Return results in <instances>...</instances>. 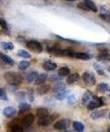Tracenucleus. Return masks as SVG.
Masks as SVG:
<instances>
[{
	"label": "nucleus",
	"mask_w": 110,
	"mask_h": 132,
	"mask_svg": "<svg viewBox=\"0 0 110 132\" xmlns=\"http://www.w3.org/2000/svg\"><path fill=\"white\" fill-rule=\"evenodd\" d=\"M5 79L7 82V84H9L10 85H14V86H17V85H20L23 81V77L20 73L19 72H9L5 74Z\"/></svg>",
	"instance_id": "obj_1"
},
{
	"label": "nucleus",
	"mask_w": 110,
	"mask_h": 132,
	"mask_svg": "<svg viewBox=\"0 0 110 132\" xmlns=\"http://www.w3.org/2000/svg\"><path fill=\"white\" fill-rule=\"evenodd\" d=\"M104 105V100L101 97L93 96V99L91 100L89 104L87 105V108L89 110H94L96 108H99L100 106Z\"/></svg>",
	"instance_id": "obj_2"
},
{
	"label": "nucleus",
	"mask_w": 110,
	"mask_h": 132,
	"mask_svg": "<svg viewBox=\"0 0 110 132\" xmlns=\"http://www.w3.org/2000/svg\"><path fill=\"white\" fill-rule=\"evenodd\" d=\"M82 78H83L85 85H88V86H93L96 84V77H95L93 72H83Z\"/></svg>",
	"instance_id": "obj_3"
},
{
	"label": "nucleus",
	"mask_w": 110,
	"mask_h": 132,
	"mask_svg": "<svg viewBox=\"0 0 110 132\" xmlns=\"http://www.w3.org/2000/svg\"><path fill=\"white\" fill-rule=\"evenodd\" d=\"M27 47L30 51L36 52V53H40L42 52V45L39 41L36 40H29L27 42Z\"/></svg>",
	"instance_id": "obj_4"
},
{
	"label": "nucleus",
	"mask_w": 110,
	"mask_h": 132,
	"mask_svg": "<svg viewBox=\"0 0 110 132\" xmlns=\"http://www.w3.org/2000/svg\"><path fill=\"white\" fill-rule=\"evenodd\" d=\"M52 121H53V117L47 116V117H44V118H41L38 120V125L41 127L49 126Z\"/></svg>",
	"instance_id": "obj_5"
},
{
	"label": "nucleus",
	"mask_w": 110,
	"mask_h": 132,
	"mask_svg": "<svg viewBox=\"0 0 110 132\" xmlns=\"http://www.w3.org/2000/svg\"><path fill=\"white\" fill-rule=\"evenodd\" d=\"M68 127V120L61 119L54 124V128L58 130H64Z\"/></svg>",
	"instance_id": "obj_6"
},
{
	"label": "nucleus",
	"mask_w": 110,
	"mask_h": 132,
	"mask_svg": "<svg viewBox=\"0 0 110 132\" xmlns=\"http://www.w3.org/2000/svg\"><path fill=\"white\" fill-rule=\"evenodd\" d=\"M33 121H34V116L32 115V114H29V115H27L25 118H23L21 123H22L23 127L29 128L31 124L33 123Z\"/></svg>",
	"instance_id": "obj_7"
},
{
	"label": "nucleus",
	"mask_w": 110,
	"mask_h": 132,
	"mask_svg": "<svg viewBox=\"0 0 110 132\" xmlns=\"http://www.w3.org/2000/svg\"><path fill=\"white\" fill-rule=\"evenodd\" d=\"M106 114V109H100V110H96V111L92 112L91 114V118L93 119H99V118H104Z\"/></svg>",
	"instance_id": "obj_8"
},
{
	"label": "nucleus",
	"mask_w": 110,
	"mask_h": 132,
	"mask_svg": "<svg viewBox=\"0 0 110 132\" xmlns=\"http://www.w3.org/2000/svg\"><path fill=\"white\" fill-rule=\"evenodd\" d=\"M93 96L94 95L90 93L89 91L84 92L83 95V96H82V103H83V105H88V104L91 102L92 99H93Z\"/></svg>",
	"instance_id": "obj_9"
},
{
	"label": "nucleus",
	"mask_w": 110,
	"mask_h": 132,
	"mask_svg": "<svg viewBox=\"0 0 110 132\" xmlns=\"http://www.w3.org/2000/svg\"><path fill=\"white\" fill-rule=\"evenodd\" d=\"M0 59H1V61H2L4 63H6V65H9V66L14 65V61H13L9 56L6 55V54L0 53Z\"/></svg>",
	"instance_id": "obj_10"
},
{
	"label": "nucleus",
	"mask_w": 110,
	"mask_h": 132,
	"mask_svg": "<svg viewBox=\"0 0 110 132\" xmlns=\"http://www.w3.org/2000/svg\"><path fill=\"white\" fill-rule=\"evenodd\" d=\"M79 79H80V75L78 73H72V74H70L68 76V78H67V84L73 85L74 82H78Z\"/></svg>",
	"instance_id": "obj_11"
},
{
	"label": "nucleus",
	"mask_w": 110,
	"mask_h": 132,
	"mask_svg": "<svg viewBox=\"0 0 110 132\" xmlns=\"http://www.w3.org/2000/svg\"><path fill=\"white\" fill-rule=\"evenodd\" d=\"M15 114H16V108H14L13 106H7L3 110V115L5 117H7V118L12 117Z\"/></svg>",
	"instance_id": "obj_12"
},
{
	"label": "nucleus",
	"mask_w": 110,
	"mask_h": 132,
	"mask_svg": "<svg viewBox=\"0 0 110 132\" xmlns=\"http://www.w3.org/2000/svg\"><path fill=\"white\" fill-rule=\"evenodd\" d=\"M65 89H66L65 84H63V82H59L54 85L52 90H53V92H55V93H60L62 91H64Z\"/></svg>",
	"instance_id": "obj_13"
},
{
	"label": "nucleus",
	"mask_w": 110,
	"mask_h": 132,
	"mask_svg": "<svg viewBox=\"0 0 110 132\" xmlns=\"http://www.w3.org/2000/svg\"><path fill=\"white\" fill-rule=\"evenodd\" d=\"M47 77H48V74L47 73H40L38 75L37 79L35 80V85H43L44 82L46 81V79H47Z\"/></svg>",
	"instance_id": "obj_14"
},
{
	"label": "nucleus",
	"mask_w": 110,
	"mask_h": 132,
	"mask_svg": "<svg viewBox=\"0 0 110 132\" xmlns=\"http://www.w3.org/2000/svg\"><path fill=\"white\" fill-rule=\"evenodd\" d=\"M73 57L78 59V60H82V61H88L90 60V55L87 53H83V52H76L74 53Z\"/></svg>",
	"instance_id": "obj_15"
},
{
	"label": "nucleus",
	"mask_w": 110,
	"mask_h": 132,
	"mask_svg": "<svg viewBox=\"0 0 110 132\" xmlns=\"http://www.w3.org/2000/svg\"><path fill=\"white\" fill-rule=\"evenodd\" d=\"M83 2L86 5V6L88 7L89 10H92V11H94V12H96V11H97V6H96V5L95 4L92 0H83Z\"/></svg>",
	"instance_id": "obj_16"
},
{
	"label": "nucleus",
	"mask_w": 110,
	"mask_h": 132,
	"mask_svg": "<svg viewBox=\"0 0 110 132\" xmlns=\"http://www.w3.org/2000/svg\"><path fill=\"white\" fill-rule=\"evenodd\" d=\"M56 67H57L56 63H53L52 62H45L43 63V68L46 71H53L56 69Z\"/></svg>",
	"instance_id": "obj_17"
},
{
	"label": "nucleus",
	"mask_w": 110,
	"mask_h": 132,
	"mask_svg": "<svg viewBox=\"0 0 110 132\" xmlns=\"http://www.w3.org/2000/svg\"><path fill=\"white\" fill-rule=\"evenodd\" d=\"M50 89V85H40V86L37 89V93L39 95H43L46 94Z\"/></svg>",
	"instance_id": "obj_18"
},
{
	"label": "nucleus",
	"mask_w": 110,
	"mask_h": 132,
	"mask_svg": "<svg viewBox=\"0 0 110 132\" xmlns=\"http://www.w3.org/2000/svg\"><path fill=\"white\" fill-rule=\"evenodd\" d=\"M73 126L74 130H76V131H78V132H83V129H84V126L79 121H74L73 123Z\"/></svg>",
	"instance_id": "obj_19"
},
{
	"label": "nucleus",
	"mask_w": 110,
	"mask_h": 132,
	"mask_svg": "<svg viewBox=\"0 0 110 132\" xmlns=\"http://www.w3.org/2000/svg\"><path fill=\"white\" fill-rule=\"evenodd\" d=\"M37 116L40 118H44V117L49 116V112L46 108H38L37 109Z\"/></svg>",
	"instance_id": "obj_20"
},
{
	"label": "nucleus",
	"mask_w": 110,
	"mask_h": 132,
	"mask_svg": "<svg viewBox=\"0 0 110 132\" xmlns=\"http://www.w3.org/2000/svg\"><path fill=\"white\" fill-rule=\"evenodd\" d=\"M75 52L72 50H62L61 51L60 55L61 56H66V57H73Z\"/></svg>",
	"instance_id": "obj_21"
},
{
	"label": "nucleus",
	"mask_w": 110,
	"mask_h": 132,
	"mask_svg": "<svg viewBox=\"0 0 110 132\" xmlns=\"http://www.w3.org/2000/svg\"><path fill=\"white\" fill-rule=\"evenodd\" d=\"M38 75H39V74H38L37 72H29V73L28 74V76H27V81L29 82H33V81H35L36 79H37Z\"/></svg>",
	"instance_id": "obj_22"
},
{
	"label": "nucleus",
	"mask_w": 110,
	"mask_h": 132,
	"mask_svg": "<svg viewBox=\"0 0 110 132\" xmlns=\"http://www.w3.org/2000/svg\"><path fill=\"white\" fill-rule=\"evenodd\" d=\"M58 73L60 74L61 76L63 77V76H67L69 73H70V69L68 67H62V68L59 70Z\"/></svg>",
	"instance_id": "obj_23"
},
{
	"label": "nucleus",
	"mask_w": 110,
	"mask_h": 132,
	"mask_svg": "<svg viewBox=\"0 0 110 132\" xmlns=\"http://www.w3.org/2000/svg\"><path fill=\"white\" fill-rule=\"evenodd\" d=\"M29 65H30V63H29L28 61H22V62H20L19 63V69L24 71V70H26V69L29 68Z\"/></svg>",
	"instance_id": "obj_24"
},
{
	"label": "nucleus",
	"mask_w": 110,
	"mask_h": 132,
	"mask_svg": "<svg viewBox=\"0 0 110 132\" xmlns=\"http://www.w3.org/2000/svg\"><path fill=\"white\" fill-rule=\"evenodd\" d=\"M1 47L5 50H9V51H11V50L14 49V45H13V43H11V42H6V41L1 42Z\"/></svg>",
	"instance_id": "obj_25"
},
{
	"label": "nucleus",
	"mask_w": 110,
	"mask_h": 132,
	"mask_svg": "<svg viewBox=\"0 0 110 132\" xmlns=\"http://www.w3.org/2000/svg\"><path fill=\"white\" fill-rule=\"evenodd\" d=\"M94 68L96 69V71L100 74V75H104L105 74V72H104V70H103V67H102L99 63H97V62H95V63H94Z\"/></svg>",
	"instance_id": "obj_26"
},
{
	"label": "nucleus",
	"mask_w": 110,
	"mask_h": 132,
	"mask_svg": "<svg viewBox=\"0 0 110 132\" xmlns=\"http://www.w3.org/2000/svg\"><path fill=\"white\" fill-rule=\"evenodd\" d=\"M18 55L20 56V57H23V58H30L31 55L28 52L24 51V50H19L18 51Z\"/></svg>",
	"instance_id": "obj_27"
},
{
	"label": "nucleus",
	"mask_w": 110,
	"mask_h": 132,
	"mask_svg": "<svg viewBox=\"0 0 110 132\" xmlns=\"http://www.w3.org/2000/svg\"><path fill=\"white\" fill-rule=\"evenodd\" d=\"M19 110L22 112V111H25V110H27V109H29V108H30V105H29L28 103H25V102H21L19 105Z\"/></svg>",
	"instance_id": "obj_28"
},
{
	"label": "nucleus",
	"mask_w": 110,
	"mask_h": 132,
	"mask_svg": "<svg viewBox=\"0 0 110 132\" xmlns=\"http://www.w3.org/2000/svg\"><path fill=\"white\" fill-rule=\"evenodd\" d=\"M66 96H67V93H66V91L64 90L57 94V95H55V98L58 99V100H63L64 98H66Z\"/></svg>",
	"instance_id": "obj_29"
},
{
	"label": "nucleus",
	"mask_w": 110,
	"mask_h": 132,
	"mask_svg": "<svg viewBox=\"0 0 110 132\" xmlns=\"http://www.w3.org/2000/svg\"><path fill=\"white\" fill-rule=\"evenodd\" d=\"M98 59L101 61H110V56L106 52H104V53H101L100 55H98Z\"/></svg>",
	"instance_id": "obj_30"
},
{
	"label": "nucleus",
	"mask_w": 110,
	"mask_h": 132,
	"mask_svg": "<svg viewBox=\"0 0 110 132\" xmlns=\"http://www.w3.org/2000/svg\"><path fill=\"white\" fill-rule=\"evenodd\" d=\"M108 89V85L106 84H99L97 85V90L100 92H106Z\"/></svg>",
	"instance_id": "obj_31"
},
{
	"label": "nucleus",
	"mask_w": 110,
	"mask_h": 132,
	"mask_svg": "<svg viewBox=\"0 0 110 132\" xmlns=\"http://www.w3.org/2000/svg\"><path fill=\"white\" fill-rule=\"evenodd\" d=\"M0 99H1V100H4V101L7 100V95H6V91L3 88H1V87H0Z\"/></svg>",
	"instance_id": "obj_32"
},
{
	"label": "nucleus",
	"mask_w": 110,
	"mask_h": 132,
	"mask_svg": "<svg viewBox=\"0 0 110 132\" xmlns=\"http://www.w3.org/2000/svg\"><path fill=\"white\" fill-rule=\"evenodd\" d=\"M62 77L61 76L60 74H53V75H52V76L50 77V80L52 81V82H59V81L62 80Z\"/></svg>",
	"instance_id": "obj_33"
},
{
	"label": "nucleus",
	"mask_w": 110,
	"mask_h": 132,
	"mask_svg": "<svg viewBox=\"0 0 110 132\" xmlns=\"http://www.w3.org/2000/svg\"><path fill=\"white\" fill-rule=\"evenodd\" d=\"M0 27L2 28L3 30H6L7 29V23L4 19H0Z\"/></svg>",
	"instance_id": "obj_34"
},
{
	"label": "nucleus",
	"mask_w": 110,
	"mask_h": 132,
	"mask_svg": "<svg viewBox=\"0 0 110 132\" xmlns=\"http://www.w3.org/2000/svg\"><path fill=\"white\" fill-rule=\"evenodd\" d=\"M28 97H29V102L34 101V95H33V90L32 89H29V94H28Z\"/></svg>",
	"instance_id": "obj_35"
},
{
	"label": "nucleus",
	"mask_w": 110,
	"mask_h": 132,
	"mask_svg": "<svg viewBox=\"0 0 110 132\" xmlns=\"http://www.w3.org/2000/svg\"><path fill=\"white\" fill-rule=\"evenodd\" d=\"M11 128H12V132H24L23 131V128L20 126H19V125H16V126L12 127Z\"/></svg>",
	"instance_id": "obj_36"
},
{
	"label": "nucleus",
	"mask_w": 110,
	"mask_h": 132,
	"mask_svg": "<svg viewBox=\"0 0 110 132\" xmlns=\"http://www.w3.org/2000/svg\"><path fill=\"white\" fill-rule=\"evenodd\" d=\"M75 101V96L73 94H71L70 95H68V103L71 104V105H73Z\"/></svg>",
	"instance_id": "obj_37"
},
{
	"label": "nucleus",
	"mask_w": 110,
	"mask_h": 132,
	"mask_svg": "<svg viewBox=\"0 0 110 132\" xmlns=\"http://www.w3.org/2000/svg\"><path fill=\"white\" fill-rule=\"evenodd\" d=\"M77 7L81 8V9H83V10H89V9H88V7L86 6V5L84 4V2L78 3V4H77Z\"/></svg>",
	"instance_id": "obj_38"
},
{
	"label": "nucleus",
	"mask_w": 110,
	"mask_h": 132,
	"mask_svg": "<svg viewBox=\"0 0 110 132\" xmlns=\"http://www.w3.org/2000/svg\"><path fill=\"white\" fill-rule=\"evenodd\" d=\"M66 132H78V131H76V130H74V131H73V130H67Z\"/></svg>",
	"instance_id": "obj_39"
},
{
	"label": "nucleus",
	"mask_w": 110,
	"mask_h": 132,
	"mask_svg": "<svg viewBox=\"0 0 110 132\" xmlns=\"http://www.w3.org/2000/svg\"><path fill=\"white\" fill-rule=\"evenodd\" d=\"M66 1H71V2H73V1H76V0H66Z\"/></svg>",
	"instance_id": "obj_40"
},
{
	"label": "nucleus",
	"mask_w": 110,
	"mask_h": 132,
	"mask_svg": "<svg viewBox=\"0 0 110 132\" xmlns=\"http://www.w3.org/2000/svg\"><path fill=\"white\" fill-rule=\"evenodd\" d=\"M108 71H109V72H110V66H109V67H108Z\"/></svg>",
	"instance_id": "obj_41"
},
{
	"label": "nucleus",
	"mask_w": 110,
	"mask_h": 132,
	"mask_svg": "<svg viewBox=\"0 0 110 132\" xmlns=\"http://www.w3.org/2000/svg\"><path fill=\"white\" fill-rule=\"evenodd\" d=\"M108 132H110V127H109V128H108Z\"/></svg>",
	"instance_id": "obj_42"
},
{
	"label": "nucleus",
	"mask_w": 110,
	"mask_h": 132,
	"mask_svg": "<svg viewBox=\"0 0 110 132\" xmlns=\"http://www.w3.org/2000/svg\"><path fill=\"white\" fill-rule=\"evenodd\" d=\"M109 118H110V113H109Z\"/></svg>",
	"instance_id": "obj_43"
},
{
	"label": "nucleus",
	"mask_w": 110,
	"mask_h": 132,
	"mask_svg": "<svg viewBox=\"0 0 110 132\" xmlns=\"http://www.w3.org/2000/svg\"><path fill=\"white\" fill-rule=\"evenodd\" d=\"M109 16H110V13H109Z\"/></svg>",
	"instance_id": "obj_44"
}]
</instances>
